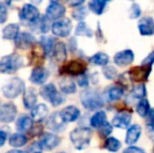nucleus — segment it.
I'll use <instances>...</instances> for the list:
<instances>
[{
    "label": "nucleus",
    "instance_id": "1",
    "mask_svg": "<svg viewBox=\"0 0 154 153\" xmlns=\"http://www.w3.org/2000/svg\"><path fill=\"white\" fill-rule=\"evenodd\" d=\"M92 131L89 128H77L70 132V141L75 149H85L91 141Z\"/></svg>",
    "mask_w": 154,
    "mask_h": 153
},
{
    "label": "nucleus",
    "instance_id": "2",
    "mask_svg": "<svg viewBox=\"0 0 154 153\" xmlns=\"http://www.w3.org/2000/svg\"><path fill=\"white\" fill-rule=\"evenodd\" d=\"M24 65L23 58L16 54L4 56L0 60V72L2 74H14Z\"/></svg>",
    "mask_w": 154,
    "mask_h": 153
},
{
    "label": "nucleus",
    "instance_id": "3",
    "mask_svg": "<svg viewBox=\"0 0 154 153\" xmlns=\"http://www.w3.org/2000/svg\"><path fill=\"white\" fill-rule=\"evenodd\" d=\"M82 105L88 110H97L104 106V101L101 94L93 89H86L81 93Z\"/></svg>",
    "mask_w": 154,
    "mask_h": 153
},
{
    "label": "nucleus",
    "instance_id": "4",
    "mask_svg": "<svg viewBox=\"0 0 154 153\" xmlns=\"http://www.w3.org/2000/svg\"><path fill=\"white\" fill-rule=\"evenodd\" d=\"M24 82L19 78H14L2 87V93L8 99H15L25 91Z\"/></svg>",
    "mask_w": 154,
    "mask_h": 153
},
{
    "label": "nucleus",
    "instance_id": "5",
    "mask_svg": "<svg viewBox=\"0 0 154 153\" xmlns=\"http://www.w3.org/2000/svg\"><path fill=\"white\" fill-rule=\"evenodd\" d=\"M40 94L42 96V98L48 101L53 106H59L65 101L64 96L58 91L54 84H48V85H44L43 87H41Z\"/></svg>",
    "mask_w": 154,
    "mask_h": 153
},
{
    "label": "nucleus",
    "instance_id": "6",
    "mask_svg": "<svg viewBox=\"0 0 154 153\" xmlns=\"http://www.w3.org/2000/svg\"><path fill=\"white\" fill-rule=\"evenodd\" d=\"M71 29H72V23L67 18L59 19L51 25V32L54 35L61 38L68 37L69 34L71 33Z\"/></svg>",
    "mask_w": 154,
    "mask_h": 153
},
{
    "label": "nucleus",
    "instance_id": "7",
    "mask_svg": "<svg viewBox=\"0 0 154 153\" xmlns=\"http://www.w3.org/2000/svg\"><path fill=\"white\" fill-rule=\"evenodd\" d=\"M40 17V13L39 10L31 3H26L21 8L20 12H19V18L21 21H24V22L32 23L35 22L37 19Z\"/></svg>",
    "mask_w": 154,
    "mask_h": 153
},
{
    "label": "nucleus",
    "instance_id": "8",
    "mask_svg": "<svg viewBox=\"0 0 154 153\" xmlns=\"http://www.w3.org/2000/svg\"><path fill=\"white\" fill-rule=\"evenodd\" d=\"M87 66L83 61H79V60H73V61H69L66 63L63 67V72L70 76H81V75L85 74Z\"/></svg>",
    "mask_w": 154,
    "mask_h": 153
},
{
    "label": "nucleus",
    "instance_id": "9",
    "mask_svg": "<svg viewBox=\"0 0 154 153\" xmlns=\"http://www.w3.org/2000/svg\"><path fill=\"white\" fill-rule=\"evenodd\" d=\"M151 68H152V66L143 65V64L140 66H135V67L130 69L129 78L134 82L147 81V79L149 78V75L151 72Z\"/></svg>",
    "mask_w": 154,
    "mask_h": 153
},
{
    "label": "nucleus",
    "instance_id": "10",
    "mask_svg": "<svg viewBox=\"0 0 154 153\" xmlns=\"http://www.w3.org/2000/svg\"><path fill=\"white\" fill-rule=\"evenodd\" d=\"M35 44H36V39H35V37L32 34L26 33V32L19 33V35L15 39V45H16V47L19 49H23V50L31 48Z\"/></svg>",
    "mask_w": 154,
    "mask_h": 153
},
{
    "label": "nucleus",
    "instance_id": "11",
    "mask_svg": "<svg viewBox=\"0 0 154 153\" xmlns=\"http://www.w3.org/2000/svg\"><path fill=\"white\" fill-rule=\"evenodd\" d=\"M17 115V108L12 103H5L0 106V122L11 123Z\"/></svg>",
    "mask_w": 154,
    "mask_h": 153
},
{
    "label": "nucleus",
    "instance_id": "12",
    "mask_svg": "<svg viewBox=\"0 0 154 153\" xmlns=\"http://www.w3.org/2000/svg\"><path fill=\"white\" fill-rule=\"evenodd\" d=\"M66 13V8L62 3L53 1L46 8V16L51 20H59Z\"/></svg>",
    "mask_w": 154,
    "mask_h": 153
},
{
    "label": "nucleus",
    "instance_id": "13",
    "mask_svg": "<svg viewBox=\"0 0 154 153\" xmlns=\"http://www.w3.org/2000/svg\"><path fill=\"white\" fill-rule=\"evenodd\" d=\"M39 142L42 145L43 149L49 151V150H53L56 147H58V145L61 143V139L56 134H53V133L45 132L40 136V141Z\"/></svg>",
    "mask_w": 154,
    "mask_h": 153
},
{
    "label": "nucleus",
    "instance_id": "14",
    "mask_svg": "<svg viewBox=\"0 0 154 153\" xmlns=\"http://www.w3.org/2000/svg\"><path fill=\"white\" fill-rule=\"evenodd\" d=\"M134 54L131 49H125V50L119 51L113 57V62L120 67H125L133 62Z\"/></svg>",
    "mask_w": 154,
    "mask_h": 153
},
{
    "label": "nucleus",
    "instance_id": "15",
    "mask_svg": "<svg viewBox=\"0 0 154 153\" xmlns=\"http://www.w3.org/2000/svg\"><path fill=\"white\" fill-rule=\"evenodd\" d=\"M138 31L143 36H152L154 35V19L152 17H143L138 21Z\"/></svg>",
    "mask_w": 154,
    "mask_h": 153
},
{
    "label": "nucleus",
    "instance_id": "16",
    "mask_svg": "<svg viewBox=\"0 0 154 153\" xmlns=\"http://www.w3.org/2000/svg\"><path fill=\"white\" fill-rule=\"evenodd\" d=\"M46 125L51 130L56 131V132H60V131H63L66 127L65 125V122L63 121V118L60 115V112L57 113H53L48 118H47Z\"/></svg>",
    "mask_w": 154,
    "mask_h": 153
},
{
    "label": "nucleus",
    "instance_id": "17",
    "mask_svg": "<svg viewBox=\"0 0 154 153\" xmlns=\"http://www.w3.org/2000/svg\"><path fill=\"white\" fill-rule=\"evenodd\" d=\"M132 115L131 113L127 112V111H122V112L118 113L112 120V125L116 128L120 129H127L128 126L131 123Z\"/></svg>",
    "mask_w": 154,
    "mask_h": 153
},
{
    "label": "nucleus",
    "instance_id": "18",
    "mask_svg": "<svg viewBox=\"0 0 154 153\" xmlns=\"http://www.w3.org/2000/svg\"><path fill=\"white\" fill-rule=\"evenodd\" d=\"M48 76L49 72L47 69L43 67H37L32 72L29 80H31L32 83L36 84V85H42L48 79Z\"/></svg>",
    "mask_w": 154,
    "mask_h": 153
},
{
    "label": "nucleus",
    "instance_id": "19",
    "mask_svg": "<svg viewBox=\"0 0 154 153\" xmlns=\"http://www.w3.org/2000/svg\"><path fill=\"white\" fill-rule=\"evenodd\" d=\"M60 115L65 123L75 122L80 116V110L75 106H67L60 111Z\"/></svg>",
    "mask_w": 154,
    "mask_h": 153
},
{
    "label": "nucleus",
    "instance_id": "20",
    "mask_svg": "<svg viewBox=\"0 0 154 153\" xmlns=\"http://www.w3.org/2000/svg\"><path fill=\"white\" fill-rule=\"evenodd\" d=\"M32 25L35 32L46 34L51 29V19L47 16H40L35 22L32 23Z\"/></svg>",
    "mask_w": 154,
    "mask_h": 153
},
{
    "label": "nucleus",
    "instance_id": "21",
    "mask_svg": "<svg viewBox=\"0 0 154 153\" xmlns=\"http://www.w3.org/2000/svg\"><path fill=\"white\" fill-rule=\"evenodd\" d=\"M142 133V127L140 125H132L129 127L126 133V144L127 145H134L140 139Z\"/></svg>",
    "mask_w": 154,
    "mask_h": 153
},
{
    "label": "nucleus",
    "instance_id": "22",
    "mask_svg": "<svg viewBox=\"0 0 154 153\" xmlns=\"http://www.w3.org/2000/svg\"><path fill=\"white\" fill-rule=\"evenodd\" d=\"M31 110H32L31 115H32V120L37 121V122L43 121L47 116V115H48V108H47V106L45 104L36 105Z\"/></svg>",
    "mask_w": 154,
    "mask_h": 153
},
{
    "label": "nucleus",
    "instance_id": "23",
    "mask_svg": "<svg viewBox=\"0 0 154 153\" xmlns=\"http://www.w3.org/2000/svg\"><path fill=\"white\" fill-rule=\"evenodd\" d=\"M53 54H54V57H55L56 61L60 62V63L64 62L67 57V49H66L65 43H63V42L56 43L53 49Z\"/></svg>",
    "mask_w": 154,
    "mask_h": 153
},
{
    "label": "nucleus",
    "instance_id": "24",
    "mask_svg": "<svg viewBox=\"0 0 154 153\" xmlns=\"http://www.w3.org/2000/svg\"><path fill=\"white\" fill-rule=\"evenodd\" d=\"M36 103H37V94L35 92V90L32 89V88L25 90L23 92V104H24L25 108L32 109L36 106Z\"/></svg>",
    "mask_w": 154,
    "mask_h": 153
},
{
    "label": "nucleus",
    "instance_id": "25",
    "mask_svg": "<svg viewBox=\"0 0 154 153\" xmlns=\"http://www.w3.org/2000/svg\"><path fill=\"white\" fill-rule=\"evenodd\" d=\"M19 25L16 23H11V24L6 25L2 31V36L4 39L8 40H15L17 36L19 35Z\"/></svg>",
    "mask_w": 154,
    "mask_h": 153
},
{
    "label": "nucleus",
    "instance_id": "26",
    "mask_svg": "<svg viewBox=\"0 0 154 153\" xmlns=\"http://www.w3.org/2000/svg\"><path fill=\"white\" fill-rule=\"evenodd\" d=\"M60 89L63 93L66 94H70V93H75V90H77V87H75V83L72 81L71 79H68V78H64L60 81Z\"/></svg>",
    "mask_w": 154,
    "mask_h": 153
},
{
    "label": "nucleus",
    "instance_id": "27",
    "mask_svg": "<svg viewBox=\"0 0 154 153\" xmlns=\"http://www.w3.org/2000/svg\"><path fill=\"white\" fill-rule=\"evenodd\" d=\"M32 127V118L29 115H21L17 121V129L22 132H26Z\"/></svg>",
    "mask_w": 154,
    "mask_h": 153
},
{
    "label": "nucleus",
    "instance_id": "28",
    "mask_svg": "<svg viewBox=\"0 0 154 153\" xmlns=\"http://www.w3.org/2000/svg\"><path fill=\"white\" fill-rule=\"evenodd\" d=\"M107 122V115L104 111H97L90 118V125L93 128H100Z\"/></svg>",
    "mask_w": 154,
    "mask_h": 153
},
{
    "label": "nucleus",
    "instance_id": "29",
    "mask_svg": "<svg viewBox=\"0 0 154 153\" xmlns=\"http://www.w3.org/2000/svg\"><path fill=\"white\" fill-rule=\"evenodd\" d=\"M27 143V137L23 133H15L10 137V145L14 148H20Z\"/></svg>",
    "mask_w": 154,
    "mask_h": 153
},
{
    "label": "nucleus",
    "instance_id": "30",
    "mask_svg": "<svg viewBox=\"0 0 154 153\" xmlns=\"http://www.w3.org/2000/svg\"><path fill=\"white\" fill-rule=\"evenodd\" d=\"M106 1L105 0H90L88 8L95 15H102L105 11Z\"/></svg>",
    "mask_w": 154,
    "mask_h": 153
},
{
    "label": "nucleus",
    "instance_id": "31",
    "mask_svg": "<svg viewBox=\"0 0 154 153\" xmlns=\"http://www.w3.org/2000/svg\"><path fill=\"white\" fill-rule=\"evenodd\" d=\"M89 61L92 64L97 66H105L109 62V57L108 55H106L105 53H97L95 55H93L91 58L89 59Z\"/></svg>",
    "mask_w": 154,
    "mask_h": 153
},
{
    "label": "nucleus",
    "instance_id": "32",
    "mask_svg": "<svg viewBox=\"0 0 154 153\" xmlns=\"http://www.w3.org/2000/svg\"><path fill=\"white\" fill-rule=\"evenodd\" d=\"M104 147H105L106 149L110 152H116V151H119L120 148H121V142L113 136L108 137V139H106Z\"/></svg>",
    "mask_w": 154,
    "mask_h": 153
},
{
    "label": "nucleus",
    "instance_id": "33",
    "mask_svg": "<svg viewBox=\"0 0 154 153\" xmlns=\"http://www.w3.org/2000/svg\"><path fill=\"white\" fill-rule=\"evenodd\" d=\"M75 35L77 36H86V37L90 38L93 36V32H92V29H90L89 27L87 26V24H86L85 22L80 21L77 29H75Z\"/></svg>",
    "mask_w": 154,
    "mask_h": 153
},
{
    "label": "nucleus",
    "instance_id": "34",
    "mask_svg": "<svg viewBox=\"0 0 154 153\" xmlns=\"http://www.w3.org/2000/svg\"><path fill=\"white\" fill-rule=\"evenodd\" d=\"M124 96V90L121 87H110L107 91V96L109 101H118Z\"/></svg>",
    "mask_w": 154,
    "mask_h": 153
},
{
    "label": "nucleus",
    "instance_id": "35",
    "mask_svg": "<svg viewBox=\"0 0 154 153\" xmlns=\"http://www.w3.org/2000/svg\"><path fill=\"white\" fill-rule=\"evenodd\" d=\"M150 110H151V108H150V105H149L148 101L145 98L140 100L137 106H136V112L140 116H147V115H148Z\"/></svg>",
    "mask_w": 154,
    "mask_h": 153
},
{
    "label": "nucleus",
    "instance_id": "36",
    "mask_svg": "<svg viewBox=\"0 0 154 153\" xmlns=\"http://www.w3.org/2000/svg\"><path fill=\"white\" fill-rule=\"evenodd\" d=\"M40 44L43 46L46 55H49L55 46V39L51 37H42L40 39Z\"/></svg>",
    "mask_w": 154,
    "mask_h": 153
},
{
    "label": "nucleus",
    "instance_id": "37",
    "mask_svg": "<svg viewBox=\"0 0 154 153\" xmlns=\"http://www.w3.org/2000/svg\"><path fill=\"white\" fill-rule=\"evenodd\" d=\"M87 14H88L87 8L83 5H80L72 12V17L73 19H75L78 21H83L87 17Z\"/></svg>",
    "mask_w": 154,
    "mask_h": 153
},
{
    "label": "nucleus",
    "instance_id": "38",
    "mask_svg": "<svg viewBox=\"0 0 154 153\" xmlns=\"http://www.w3.org/2000/svg\"><path fill=\"white\" fill-rule=\"evenodd\" d=\"M146 118H147L146 121L147 128H148V131L150 133L151 139H154V108L149 111V113L147 115Z\"/></svg>",
    "mask_w": 154,
    "mask_h": 153
},
{
    "label": "nucleus",
    "instance_id": "39",
    "mask_svg": "<svg viewBox=\"0 0 154 153\" xmlns=\"http://www.w3.org/2000/svg\"><path fill=\"white\" fill-rule=\"evenodd\" d=\"M131 94L133 96L134 99L142 100V99H144L145 96H146V86H145L144 84H140V85L136 86V87L133 88Z\"/></svg>",
    "mask_w": 154,
    "mask_h": 153
},
{
    "label": "nucleus",
    "instance_id": "40",
    "mask_svg": "<svg viewBox=\"0 0 154 153\" xmlns=\"http://www.w3.org/2000/svg\"><path fill=\"white\" fill-rule=\"evenodd\" d=\"M103 75L107 80H113L114 78L118 76V72L113 66L105 65L103 67Z\"/></svg>",
    "mask_w": 154,
    "mask_h": 153
},
{
    "label": "nucleus",
    "instance_id": "41",
    "mask_svg": "<svg viewBox=\"0 0 154 153\" xmlns=\"http://www.w3.org/2000/svg\"><path fill=\"white\" fill-rule=\"evenodd\" d=\"M142 15V10L137 3H133L129 10V18L130 19H136Z\"/></svg>",
    "mask_w": 154,
    "mask_h": 153
},
{
    "label": "nucleus",
    "instance_id": "42",
    "mask_svg": "<svg viewBox=\"0 0 154 153\" xmlns=\"http://www.w3.org/2000/svg\"><path fill=\"white\" fill-rule=\"evenodd\" d=\"M112 132V126L108 122H106L102 127L99 128V133L102 137H107Z\"/></svg>",
    "mask_w": 154,
    "mask_h": 153
},
{
    "label": "nucleus",
    "instance_id": "43",
    "mask_svg": "<svg viewBox=\"0 0 154 153\" xmlns=\"http://www.w3.org/2000/svg\"><path fill=\"white\" fill-rule=\"evenodd\" d=\"M43 147L40 142H34L26 150V153H42Z\"/></svg>",
    "mask_w": 154,
    "mask_h": 153
},
{
    "label": "nucleus",
    "instance_id": "44",
    "mask_svg": "<svg viewBox=\"0 0 154 153\" xmlns=\"http://www.w3.org/2000/svg\"><path fill=\"white\" fill-rule=\"evenodd\" d=\"M6 19H8V8L5 4L0 2V24L5 22Z\"/></svg>",
    "mask_w": 154,
    "mask_h": 153
},
{
    "label": "nucleus",
    "instance_id": "45",
    "mask_svg": "<svg viewBox=\"0 0 154 153\" xmlns=\"http://www.w3.org/2000/svg\"><path fill=\"white\" fill-rule=\"evenodd\" d=\"M88 83H89V80H88V77L86 74H83L81 76H79V79H78V84L81 87H87Z\"/></svg>",
    "mask_w": 154,
    "mask_h": 153
},
{
    "label": "nucleus",
    "instance_id": "46",
    "mask_svg": "<svg viewBox=\"0 0 154 153\" xmlns=\"http://www.w3.org/2000/svg\"><path fill=\"white\" fill-rule=\"evenodd\" d=\"M123 153H146V152H145L144 149H142V148H140V147L130 146V147L126 148Z\"/></svg>",
    "mask_w": 154,
    "mask_h": 153
},
{
    "label": "nucleus",
    "instance_id": "47",
    "mask_svg": "<svg viewBox=\"0 0 154 153\" xmlns=\"http://www.w3.org/2000/svg\"><path fill=\"white\" fill-rule=\"evenodd\" d=\"M153 64H154V51H152L151 54H149V55L143 60V65L152 66Z\"/></svg>",
    "mask_w": 154,
    "mask_h": 153
},
{
    "label": "nucleus",
    "instance_id": "48",
    "mask_svg": "<svg viewBox=\"0 0 154 153\" xmlns=\"http://www.w3.org/2000/svg\"><path fill=\"white\" fill-rule=\"evenodd\" d=\"M67 3L69 6H72V8H78V6L82 5V4L85 2V0H66Z\"/></svg>",
    "mask_w": 154,
    "mask_h": 153
},
{
    "label": "nucleus",
    "instance_id": "49",
    "mask_svg": "<svg viewBox=\"0 0 154 153\" xmlns=\"http://www.w3.org/2000/svg\"><path fill=\"white\" fill-rule=\"evenodd\" d=\"M6 139H8V132L4 130H0V147L5 144Z\"/></svg>",
    "mask_w": 154,
    "mask_h": 153
},
{
    "label": "nucleus",
    "instance_id": "50",
    "mask_svg": "<svg viewBox=\"0 0 154 153\" xmlns=\"http://www.w3.org/2000/svg\"><path fill=\"white\" fill-rule=\"evenodd\" d=\"M6 153H23V152L19 151V150H11V151H8Z\"/></svg>",
    "mask_w": 154,
    "mask_h": 153
},
{
    "label": "nucleus",
    "instance_id": "51",
    "mask_svg": "<svg viewBox=\"0 0 154 153\" xmlns=\"http://www.w3.org/2000/svg\"><path fill=\"white\" fill-rule=\"evenodd\" d=\"M41 1H42V0H32V2L34 4H39V3H41Z\"/></svg>",
    "mask_w": 154,
    "mask_h": 153
},
{
    "label": "nucleus",
    "instance_id": "52",
    "mask_svg": "<svg viewBox=\"0 0 154 153\" xmlns=\"http://www.w3.org/2000/svg\"><path fill=\"white\" fill-rule=\"evenodd\" d=\"M58 153H65V152H58Z\"/></svg>",
    "mask_w": 154,
    "mask_h": 153
},
{
    "label": "nucleus",
    "instance_id": "53",
    "mask_svg": "<svg viewBox=\"0 0 154 153\" xmlns=\"http://www.w3.org/2000/svg\"><path fill=\"white\" fill-rule=\"evenodd\" d=\"M105 1H110V0H105Z\"/></svg>",
    "mask_w": 154,
    "mask_h": 153
},
{
    "label": "nucleus",
    "instance_id": "54",
    "mask_svg": "<svg viewBox=\"0 0 154 153\" xmlns=\"http://www.w3.org/2000/svg\"><path fill=\"white\" fill-rule=\"evenodd\" d=\"M53 1H57V0H53Z\"/></svg>",
    "mask_w": 154,
    "mask_h": 153
},
{
    "label": "nucleus",
    "instance_id": "55",
    "mask_svg": "<svg viewBox=\"0 0 154 153\" xmlns=\"http://www.w3.org/2000/svg\"><path fill=\"white\" fill-rule=\"evenodd\" d=\"M8 1H12V0H8Z\"/></svg>",
    "mask_w": 154,
    "mask_h": 153
},
{
    "label": "nucleus",
    "instance_id": "56",
    "mask_svg": "<svg viewBox=\"0 0 154 153\" xmlns=\"http://www.w3.org/2000/svg\"><path fill=\"white\" fill-rule=\"evenodd\" d=\"M130 1H133V0H130Z\"/></svg>",
    "mask_w": 154,
    "mask_h": 153
},
{
    "label": "nucleus",
    "instance_id": "57",
    "mask_svg": "<svg viewBox=\"0 0 154 153\" xmlns=\"http://www.w3.org/2000/svg\"><path fill=\"white\" fill-rule=\"evenodd\" d=\"M153 153H154V152H153Z\"/></svg>",
    "mask_w": 154,
    "mask_h": 153
}]
</instances>
